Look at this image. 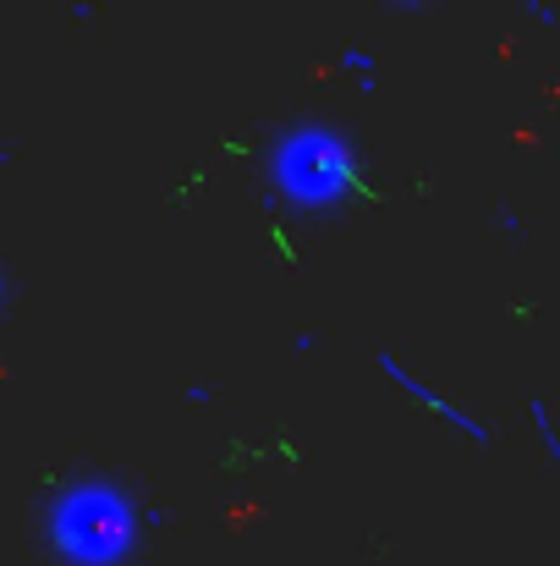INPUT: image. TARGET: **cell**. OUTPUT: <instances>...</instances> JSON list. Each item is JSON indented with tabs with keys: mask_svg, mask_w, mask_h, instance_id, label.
<instances>
[{
	"mask_svg": "<svg viewBox=\"0 0 560 566\" xmlns=\"http://www.w3.org/2000/svg\"><path fill=\"white\" fill-rule=\"evenodd\" d=\"M379 375L390 379V385H395V390H401L406 401H418V407H423L429 418H440V423H451V429H456L462 440H473V446H489V440H495L484 418H473V412H467L462 401H451L445 390H434L429 379H418V375H412V369H406V364H401V358H395V353H379Z\"/></svg>",
	"mask_w": 560,
	"mask_h": 566,
	"instance_id": "3",
	"label": "cell"
},
{
	"mask_svg": "<svg viewBox=\"0 0 560 566\" xmlns=\"http://www.w3.org/2000/svg\"><path fill=\"white\" fill-rule=\"evenodd\" d=\"M528 418H533V429H539L545 457L560 468V429H556V418H550V401H545V396H533V401H528Z\"/></svg>",
	"mask_w": 560,
	"mask_h": 566,
	"instance_id": "5",
	"label": "cell"
},
{
	"mask_svg": "<svg viewBox=\"0 0 560 566\" xmlns=\"http://www.w3.org/2000/svg\"><path fill=\"white\" fill-rule=\"evenodd\" d=\"M171 517L110 468H77L44 490L39 545L55 566H133L144 539Z\"/></svg>",
	"mask_w": 560,
	"mask_h": 566,
	"instance_id": "1",
	"label": "cell"
},
{
	"mask_svg": "<svg viewBox=\"0 0 560 566\" xmlns=\"http://www.w3.org/2000/svg\"><path fill=\"white\" fill-rule=\"evenodd\" d=\"M495 220H500V226H506V237H522V220H517V209H500V214H495Z\"/></svg>",
	"mask_w": 560,
	"mask_h": 566,
	"instance_id": "9",
	"label": "cell"
},
{
	"mask_svg": "<svg viewBox=\"0 0 560 566\" xmlns=\"http://www.w3.org/2000/svg\"><path fill=\"white\" fill-rule=\"evenodd\" d=\"M292 353H319V331H297L292 336Z\"/></svg>",
	"mask_w": 560,
	"mask_h": 566,
	"instance_id": "8",
	"label": "cell"
},
{
	"mask_svg": "<svg viewBox=\"0 0 560 566\" xmlns=\"http://www.w3.org/2000/svg\"><path fill=\"white\" fill-rule=\"evenodd\" d=\"M522 6H528V17H539V22H550V6H545V0H522Z\"/></svg>",
	"mask_w": 560,
	"mask_h": 566,
	"instance_id": "11",
	"label": "cell"
},
{
	"mask_svg": "<svg viewBox=\"0 0 560 566\" xmlns=\"http://www.w3.org/2000/svg\"><path fill=\"white\" fill-rule=\"evenodd\" d=\"M214 396H220V385H214V379H192V385H187V401H192V407H209Z\"/></svg>",
	"mask_w": 560,
	"mask_h": 566,
	"instance_id": "7",
	"label": "cell"
},
{
	"mask_svg": "<svg viewBox=\"0 0 560 566\" xmlns=\"http://www.w3.org/2000/svg\"><path fill=\"white\" fill-rule=\"evenodd\" d=\"M390 11H423V6H434V0H384Z\"/></svg>",
	"mask_w": 560,
	"mask_h": 566,
	"instance_id": "10",
	"label": "cell"
},
{
	"mask_svg": "<svg viewBox=\"0 0 560 566\" xmlns=\"http://www.w3.org/2000/svg\"><path fill=\"white\" fill-rule=\"evenodd\" d=\"M363 192V144L341 122L325 116H292L270 133L264 149V209L292 214H336Z\"/></svg>",
	"mask_w": 560,
	"mask_h": 566,
	"instance_id": "2",
	"label": "cell"
},
{
	"mask_svg": "<svg viewBox=\"0 0 560 566\" xmlns=\"http://www.w3.org/2000/svg\"><path fill=\"white\" fill-rule=\"evenodd\" d=\"M341 72H352V88H358V94H373V88H379V66H373V55L363 44H347V50H341Z\"/></svg>",
	"mask_w": 560,
	"mask_h": 566,
	"instance_id": "4",
	"label": "cell"
},
{
	"mask_svg": "<svg viewBox=\"0 0 560 566\" xmlns=\"http://www.w3.org/2000/svg\"><path fill=\"white\" fill-rule=\"evenodd\" d=\"M11 308H17V275H11V264L0 259V319H11Z\"/></svg>",
	"mask_w": 560,
	"mask_h": 566,
	"instance_id": "6",
	"label": "cell"
}]
</instances>
